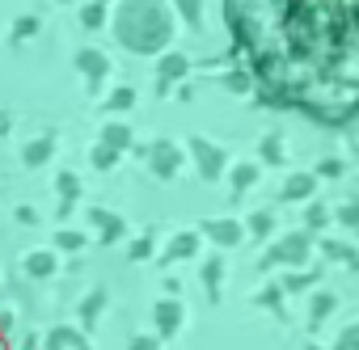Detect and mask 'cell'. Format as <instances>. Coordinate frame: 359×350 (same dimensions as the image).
<instances>
[{
  "instance_id": "obj_1",
  "label": "cell",
  "mask_w": 359,
  "mask_h": 350,
  "mask_svg": "<svg viewBox=\"0 0 359 350\" xmlns=\"http://www.w3.org/2000/svg\"><path fill=\"white\" fill-rule=\"evenodd\" d=\"M0 350H9V346H5V337H0Z\"/></svg>"
}]
</instances>
